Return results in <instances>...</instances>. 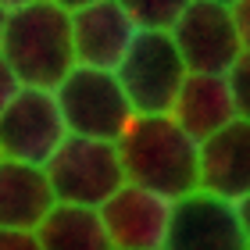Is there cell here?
<instances>
[{
    "label": "cell",
    "instance_id": "cell-2",
    "mask_svg": "<svg viewBox=\"0 0 250 250\" xmlns=\"http://www.w3.org/2000/svg\"><path fill=\"white\" fill-rule=\"evenodd\" d=\"M0 58L7 61L21 86L54 89L75 68L68 11L54 0H32V4L7 11Z\"/></svg>",
    "mask_w": 250,
    "mask_h": 250
},
{
    "label": "cell",
    "instance_id": "cell-17",
    "mask_svg": "<svg viewBox=\"0 0 250 250\" xmlns=\"http://www.w3.org/2000/svg\"><path fill=\"white\" fill-rule=\"evenodd\" d=\"M18 89H21V83L15 79V72H11V68H7V61L0 58V111L7 107V100L15 97Z\"/></svg>",
    "mask_w": 250,
    "mask_h": 250
},
{
    "label": "cell",
    "instance_id": "cell-19",
    "mask_svg": "<svg viewBox=\"0 0 250 250\" xmlns=\"http://www.w3.org/2000/svg\"><path fill=\"white\" fill-rule=\"evenodd\" d=\"M21 4H32V0H0V7H4V11H15Z\"/></svg>",
    "mask_w": 250,
    "mask_h": 250
},
{
    "label": "cell",
    "instance_id": "cell-4",
    "mask_svg": "<svg viewBox=\"0 0 250 250\" xmlns=\"http://www.w3.org/2000/svg\"><path fill=\"white\" fill-rule=\"evenodd\" d=\"M115 79L129 100L132 115H168L172 100L186 79V64L179 58L168 29H140L115 64Z\"/></svg>",
    "mask_w": 250,
    "mask_h": 250
},
{
    "label": "cell",
    "instance_id": "cell-18",
    "mask_svg": "<svg viewBox=\"0 0 250 250\" xmlns=\"http://www.w3.org/2000/svg\"><path fill=\"white\" fill-rule=\"evenodd\" d=\"M58 7H64V11H79V7H86V4H97V0H54Z\"/></svg>",
    "mask_w": 250,
    "mask_h": 250
},
{
    "label": "cell",
    "instance_id": "cell-12",
    "mask_svg": "<svg viewBox=\"0 0 250 250\" xmlns=\"http://www.w3.org/2000/svg\"><path fill=\"white\" fill-rule=\"evenodd\" d=\"M247 111L250 107L236 97V89L225 75L186 72L168 115L175 118V125H183L193 140L200 143L204 136H211V132L225 129V125L247 118Z\"/></svg>",
    "mask_w": 250,
    "mask_h": 250
},
{
    "label": "cell",
    "instance_id": "cell-9",
    "mask_svg": "<svg viewBox=\"0 0 250 250\" xmlns=\"http://www.w3.org/2000/svg\"><path fill=\"white\" fill-rule=\"evenodd\" d=\"M111 250H161L168 232L172 200L154 189L122 183L111 197L97 208Z\"/></svg>",
    "mask_w": 250,
    "mask_h": 250
},
{
    "label": "cell",
    "instance_id": "cell-3",
    "mask_svg": "<svg viewBox=\"0 0 250 250\" xmlns=\"http://www.w3.org/2000/svg\"><path fill=\"white\" fill-rule=\"evenodd\" d=\"M247 4L225 7L211 0H189L179 18L168 25L186 72H211L225 75L232 64L250 58V29H247Z\"/></svg>",
    "mask_w": 250,
    "mask_h": 250
},
{
    "label": "cell",
    "instance_id": "cell-10",
    "mask_svg": "<svg viewBox=\"0 0 250 250\" xmlns=\"http://www.w3.org/2000/svg\"><path fill=\"white\" fill-rule=\"evenodd\" d=\"M197 189L236 204L250 200V118H240L200 140Z\"/></svg>",
    "mask_w": 250,
    "mask_h": 250
},
{
    "label": "cell",
    "instance_id": "cell-11",
    "mask_svg": "<svg viewBox=\"0 0 250 250\" xmlns=\"http://www.w3.org/2000/svg\"><path fill=\"white\" fill-rule=\"evenodd\" d=\"M68 21H72L75 64L104 68V72H115L132 36L140 32V25L122 11L118 0H97V4H86L79 11H68Z\"/></svg>",
    "mask_w": 250,
    "mask_h": 250
},
{
    "label": "cell",
    "instance_id": "cell-8",
    "mask_svg": "<svg viewBox=\"0 0 250 250\" xmlns=\"http://www.w3.org/2000/svg\"><path fill=\"white\" fill-rule=\"evenodd\" d=\"M68 136L50 89L21 86L0 111V157L43 168Z\"/></svg>",
    "mask_w": 250,
    "mask_h": 250
},
{
    "label": "cell",
    "instance_id": "cell-21",
    "mask_svg": "<svg viewBox=\"0 0 250 250\" xmlns=\"http://www.w3.org/2000/svg\"><path fill=\"white\" fill-rule=\"evenodd\" d=\"M4 18H7V11L0 7V36H4Z\"/></svg>",
    "mask_w": 250,
    "mask_h": 250
},
{
    "label": "cell",
    "instance_id": "cell-16",
    "mask_svg": "<svg viewBox=\"0 0 250 250\" xmlns=\"http://www.w3.org/2000/svg\"><path fill=\"white\" fill-rule=\"evenodd\" d=\"M0 250H43L36 229H0Z\"/></svg>",
    "mask_w": 250,
    "mask_h": 250
},
{
    "label": "cell",
    "instance_id": "cell-14",
    "mask_svg": "<svg viewBox=\"0 0 250 250\" xmlns=\"http://www.w3.org/2000/svg\"><path fill=\"white\" fill-rule=\"evenodd\" d=\"M36 240L43 250H111L97 208H83V204L54 200V208L36 225Z\"/></svg>",
    "mask_w": 250,
    "mask_h": 250
},
{
    "label": "cell",
    "instance_id": "cell-20",
    "mask_svg": "<svg viewBox=\"0 0 250 250\" xmlns=\"http://www.w3.org/2000/svg\"><path fill=\"white\" fill-rule=\"evenodd\" d=\"M211 4H225V7H236V4H247V0H211Z\"/></svg>",
    "mask_w": 250,
    "mask_h": 250
},
{
    "label": "cell",
    "instance_id": "cell-6",
    "mask_svg": "<svg viewBox=\"0 0 250 250\" xmlns=\"http://www.w3.org/2000/svg\"><path fill=\"white\" fill-rule=\"evenodd\" d=\"M43 172L54 200L83 204V208H100L125 183L115 143L89 140V136H64L50 161L43 165Z\"/></svg>",
    "mask_w": 250,
    "mask_h": 250
},
{
    "label": "cell",
    "instance_id": "cell-15",
    "mask_svg": "<svg viewBox=\"0 0 250 250\" xmlns=\"http://www.w3.org/2000/svg\"><path fill=\"white\" fill-rule=\"evenodd\" d=\"M118 4L140 29H168L189 0H118Z\"/></svg>",
    "mask_w": 250,
    "mask_h": 250
},
{
    "label": "cell",
    "instance_id": "cell-13",
    "mask_svg": "<svg viewBox=\"0 0 250 250\" xmlns=\"http://www.w3.org/2000/svg\"><path fill=\"white\" fill-rule=\"evenodd\" d=\"M54 208L47 172L0 157V229H36Z\"/></svg>",
    "mask_w": 250,
    "mask_h": 250
},
{
    "label": "cell",
    "instance_id": "cell-1",
    "mask_svg": "<svg viewBox=\"0 0 250 250\" xmlns=\"http://www.w3.org/2000/svg\"><path fill=\"white\" fill-rule=\"evenodd\" d=\"M197 140L172 115H132L115 140L125 183L179 200L197 189Z\"/></svg>",
    "mask_w": 250,
    "mask_h": 250
},
{
    "label": "cell",
    "instance_id": "cell-7",
    "mask_svg": "<svg viewBox=\"0 0 250 250\" xmlns=\"http://www.w3.org/2000/svg\"><path fill=\"white\" fill-rule=\"evenodd\" d=\"M161 250H250V200H222L193 189L172 200Z\"/></svg>",
    "mask_w": 250,
    "mask_h": 250
},
{
    "label": "cell",
    "instance_id": "cell-5",
    "mask_svg": "<svg viewBox=\"0 0 250 250\" xmlns=\"http://www.w3.org/2000/svg\"><path fill=\"white\" fill-rule=\"evenodd\" d=\"M50 93L68 136H89V140L115 143L125 132V125L132 122V107L122 93L115 72H104V68L75 64Z\"/></svg>",
    "mask_w": 250,
    "mask_h": 250
}]
</instances>
